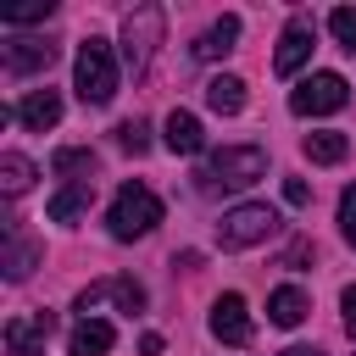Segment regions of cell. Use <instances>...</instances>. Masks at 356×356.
I'll return each instance as SVG.
<instances>
[{
    "instance_id": "cell-1",
    "label": "cell",
    "mask_w": 356,
    "mask_h": 356,
    "mask_svg": "<svg viewBox=\"0 0 356 356\" xmlns=\"http://www.w3.org/2000/svg\"><path fill=\"white\" fill-rule=\"evenodd\" d=\"M267 172V150L261 145H222L200 172H195V189H250L256 178Z\"/></svg>"
},
{
    "instance_id": "cell-2",
    "label": "cell",
    "mask_w": 356,
    "mask_h": 356,
    "mask_svg": "<svg viewBox=\"0 0 356 356\" xmlns=\"http://www.w3.org/2000/svg\"><path fill=\"white\" fill-rule=\"evenodd\" d=\"M72 89L83 106H106L117 95V56L106 39H83L78 44V67H72Z\"/></svg>"
},
{
    "instance_id": "cell-3",
    "label": "cell",
    "mask_w": 356,
    "mask_h": 356,
    "mask_svg": "<svg viewBox=\"0 0 356 356\" xmlns=\"http://www.w3.org/2000/svg\"><path fill=\"white\" fill-rule=\"evenodd\" d=\"M106 222H111V239H145V234L161 222V200H156V189H145V184H122L117 200H111V211H106Z\"/></svg>"
},
{
    "instance_id": "cell-4",
    "label": "cell",
    "mask_w": 356,
    "mask_h": 356,
    "mask_svg": "<svg viewBox=\"0 0 356 356\" xmlns=\"http://www.w3.org/2000/svg\"><path fill=\"white\" fill-rule=\"evenodd\" d=\"M273 234H278V211L261 206V200H245V206L222 211V222H217L222 250H245V245H261V239H273Z\"/></svg>"
},
{
    "instance_id": "cell-5",
    "label": "cell",
    "mask_w": 356,
    "mask_h": 356,
    "mask_svg": "<svg viewBox=\"0 0 356 356\" xmlns=\"http://www.w3.org/2000/svg\"><path fill=\"white\" fill-rule=\"evenodd\" d=\"M161 28H167L161 6H134V11L122 17V61H128L134 72L150 67V56H156V44H161Z\"/></svg>"
},
{
    "instance_id": "cell-6",
    "label": "cell",
    "mask_w": 356,
    "mask_h": 356,
    "mask_svg": "<svg viewBox=\"0 0 356 356\" xmlns=\"http://www.w3.org/2000/svg\"><path fill=\"white\" fill-rule=\"evenodd\" d=\"M345 100H350V83H345L339 72H312V78L295 83L289 111H295V117H328V111H339Z\"/></svg>"
},
{
    "instance_id": "cell-7",
    "label": "cell",
    "mask_w": 356,
    "mask_h": 356,
    "mask_svg": "<svg viewBox=\"0 0 356 356\" xmlns=\"http://www.w3.org/2000/svg\"><path fill=\"white\" fill-rule=\"evenodd\" d=\"M50 334H56V312H22L6 323V356H44Z\"/></svg>"
},
{
    "instance_id": "cell-8",
    "label": "cell",
    "mask_w": 356,
    "mask_h": 356,
    "mask_svg": "<svg viewBox=\"0 0 356 356\" xmlns=\"http://www.w3.org/2000/svg\"><path fill=\"white\" fill-rule=\"evenodd\" d=\"M312 17H289V28H284V39H278V56H273V72L278 78H295L300 67H306V56H312Z\"/></svg>"
},
{
    "instance_id": "cell-9",
    "label": "cell",
    "mask_w": 356,
    "mask_h": 356,
    "mask_svg": "<svg viewBox=\"0 0 356 356\" xmlns=\"http://www.w3.org/2000/svg\"><path fill=\"white\" fill-rule=\"evenodd\" d=\"M211 334L222 339V345H250V306H245V295H222L217 306H211Z\"/></svg>"
},
{
    "instance_id": "cell-10",
    "label": "cell",
    "mask_w": 356,
    "mask_h": 356,
    "mask_svg": "<svg viewBox=\"0 0 356 356\" xmlns=\"http://www.w3.org/2000/svg\"><path fill=\"white\" fill-rule=\"evenodd\" d=\"M11 117H17L22 128L44 134V128H56V122H61V95H56V89H28V95L11 106Z\"/></svg>"
},
{
    "instance_id": "cell-11",
    "label": "cell",
    "mask_w": 356,
    "mask_h": 356,
    "mask_svg": "<svg viewBox=\"0 0 356 356\" xmlns=\"http://www.w3.org/2000/svg\"><path fill=\"white\" fill-rule=\"evenodd\" d=\"M56 56H61L56 39H11V44H6V67H11V72H44Z\"/></svg>"
},
{
    "instance_id": "cell-12",
    "label": "cell",
    "mask_w": 356,
    "mask_h": 356,
    "mask_svg": "<svg viewBox=\"0 0 356 356\" xmlns=\"http://www.w3.org/2000/svg\"><path fill=\"white\" fill-rule=\"evenodd\" d=\"M161 139H167V150H172V156H195V150L206 145V134H200V117H195V111H172V117L161 122Z\"/></svg>"
},
{
    "instance_id": "cell-13",
    "label": "cell",
    "mask_w": 356,
    "mask_h": 356,
    "mask_svg": "<svg viewBox=\"0 0 356 356\" xmlns=\"http://www.w3.org/2000/svg\"><path fill=\"white\" fill-rule=\"evenodd\" d=\"M306 312H312V300H306V289H295V284H278V289L267 295V317H273L278 328H300Z\"/></svg>"
},
{
    "instance_id": "cell-14",
    "label": "cell",
    "mask_w": 356,
    "mask_h": 356,
    "mask_svg": "<svg viewBox=\"0 0 356 356\" xmlns=\"http://www.w3.org/2000/svg\"><path fill=\"white\" fill-rule=\"evenodd\" d=\"M111 345H117V328L100 323V317H83L72 328V339H67V356H106Z\"/></svg>"
},
{
    "instance_id": "cell-15",
    "label": "cell",
    "mask_w": 356,
    "mask_h": 356,
    "mask_svg": "<svg viewBox=\"0 0 356 356\" xmlns=\"http://www.w3.org/2000/svg\"><path fill=\"white\" fill-rule=\"evenodd\" d=\"M33 261H39V245H33V239H22V228H17V222H6V261H0V267H6V278H11V284H22V278L33 273Z\"/></svg>"
},
{
    "instance_id": "cell-16",
    "label": "cell",
    "mask_w": 356,
    "mask_h": 356,
    "mask_svg": "<svg viewBox=\"0 0 356 356\" xmlns=\"http://www.w3.org/2000/svg\"><path fill=\"white\" fill-rule=\"evenodd\" d=\"M234 39H239V17H217V22L195 39V61H222V56L234 50Z\"/></svg>"
},
{
    "instance_id": "cell-17",
    "label": "cell",
    "mask_w": 356,
    "mask_h": 356,
    "mask_svg": "<svg viewBox=\"0 0 356 356\" xmlns=\"http://www.w3.org/2000/svg\"><path fill=\"white\" fill-rule=\"evenodd\" d=\"M206 106H211L217 117H239V111H245V78H234V72L211 78V83H206Z\"/></svg>"
},
{
    "instance_id": "cell-18",
    "label": "cell",
    "mask_w": 356,
    "mask_h": 356,
    "mask_svg": "<svg viewBox=\"0 0 356 356\" xmlns=\"http://www.w3.org/2000/svg\"><path fill=\"white\" fill-rule=\"evenodd\" d=\"M50 172L67 178V184H95V178H89V172H95V150H83V145H61V150L50 156Z\"/></svg>"
},
{
    "instance_id": "cell-19",
    "label": "cell",
    "mask_w": 356,
    "mask_h": 356,
    "mask_svg": "<svg viewBox=\"0 0 356 356\" xmlns=\"http://www.w3.org/2000/svg\"><path fill=\"white\" fill-rule=\"evenodd\" d=\"M300 150H306V161L334 167V161H345V156H350V139H345V134H334V128H323V134H306V139H300Z\"/></svg>"
},
{
    "instance_id": "cell-20",
    "label": "cell",
    "mask_w": 356,
    "mask_h": 356,
    "mask_svg": "<svg viewBox=\"0 0 356 356\" xmlns=\"http://www.w3.org/2000/svg\"><path fill=\"white\" fill-rule=\"evenodd\" d=\"M89 200H95V184H67V189H56V195H50V222H78V217L89 211Z\"/></svg>"
},
{
    "instance_id": "cell-21",
    "label": "cell",
    "mask_w": 356,
    "mask_h": 356,
    "mask_svg": "<svg viewBox=\"0 0 356 356\" xmlns=\"http://www.w3.org/2000/svg\"><path fill=\"white\" fill-rule=\"evenodd\" d=\"M28 184H33V161L17 156V150H6V156H0V189H6V195H22Z\"/></svg>"
},
{
    "instance_id": "cell-22",
    "label": "cell",
    "mask_w": 356,
    "mask_h": 356,
    "mask_svg": "<svg viewBox=\"0 0 356 356\" xmlns=\"http://www.w3.org/2000/svg\"><path fill=\"white\" fill-rule=\"evenodd\" d=\"M56 11V0H33V6H11V11H0V22L6 28H28V22H44Z\"/></svg>"
},
{
    "instance_id": "cell-23",
    "label": "cell",
    "mask_w": 356,
    "mask_h": 356,
    "mask_svg": "<svg viewBox=\"0 0 356 356\" xmlns=\"http://www.w3.org/2000/svg\"><path fill=\"white\" fill-rule=\"evenodd\" d=\"M106 295L122 306V312H145V289L134 278H106Z\"/></svg>"
},
{
    "instance_id": "cell-24",
    "label": "cell",
    "mask_w": 356,
    "mask_h": 356,
    "mask_svg": "<svg viewBox=\"0 0 356 356\" xmlns=\"http://www.w3.org/2000/svg\"><path fill=\"white\" fill-rule=\"evenodd\" d=\"M328 28H334V39L356 56V6H339V11H328Z\"/></svg>"
},
{
    "instance_id": "cell-25",
    "label": "cell",
    "mask_w": 356,
    "mask_h": 356,
    "mask_svg": "<svg viewBox=\"0 0 356 356\" xmlns=\"http://www.w3.org/2000/svg\"><path fill=\"white\" fill-rule=\"evenodd\" d=\"M117 145H122V150H134V156H139V150H145V145H150V128H145V122H139V117H128V122H117Z\"/></svg>"
},
{
    "instance_id": "cell-26",
    "label": "cell",
    "mask_w": 356,
    "mask_h": 356,
    "mask_svg": "<svg viewBox=\"0 0 356 356\" xmlns=\"http://www.w3.org/2000/svg\"><path fill=\"white\" fill-rule=\"evenodd\" d=\"M339 234H345V245L356 250V184L339 195Z\"/></svg>"
},
{
    "instance_id": "cell-27",
    "label": "cell",
    "mask_w": 356,
    "mask_h": 356,
    "mask_svg": "<svg viewBox=\"0 0 356 356\" xmlns=\"http://www.w3.org/2000/svg\"><path fill=\"white\" fill-rule=\"evenodd\" d=\"M100 300H106V284H89V289H78V300H72V312H83V317H89V312H95Z\"/></svg>"
},
{
    "instance_id": "cell-28",
    "label": "cell",
    "mask_w": 356,
    "mask_h": 356,
    "mask_svg": "<svg viewBox=\"0 0 356 356\" xmlns=\"http://www.w3.org/2000/svg\"><path fill=\"white\" fill-rule=\"evenodd\" d=\"M284 200H289V206H306V200H312L306 178H284Z\"/></svg>"
},
{
    "instance_id": "cell-29",
    "label": "cell",
    "mask_w": 356,
    "mask_h": 356,
    "mask_svg": "<svg viewBox=\"0 0 356 356\" xmlns=\"http://www.w3.org/2000/svg\"><path fill=\"white\" fill-rule=\"evenodd\" d=\"M339 306H345V328H350V334H356V284H350V289H345V295H339Z\"/></svg>"
},
{
    "instance_id": "cell-30",
    "label": "cell",
    "mask_w": 356,
    "mask_h": 356,
    "mask_svg": "<svg viewBox=\"0 0 356 356\" xmlns=\"http://www.w3.org/2000/svg\"><path fill=\"white\" fill-rule=\"evenodd\" d=\"M284 356H317V350H312V345H289Z\"/></svg>"
}]
</instances>
